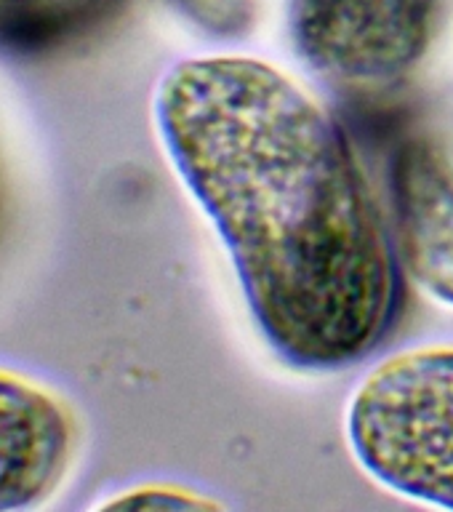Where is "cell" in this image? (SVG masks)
<instances>
[{
  "label": "cell",
  "mask_w": 453,
  "mask_h": 512,
  "mask_svg": "<svg viewBox=\"0 0 453 512\" xmlns=\"http://www.w3.org/2000/svg\"><path fill=\"white\" fill-rule=\"evenodd\" d=\"M152 123L267 347L315 374L368 358L398 318L400 262L339 120L278 64L211 54L160 75Z\"/></svg>",
  "instance_id": "obj_1"
},
{
  "label": "cell",
  "mask_w": 453,
  "mask_h": 512,
  "mask_svg": "<svg viewBox=\"0 0 453 512\" xmlns=\"http://www.w3.org/2000/svg\"><path fill=\"white\" fill-rule=\"evenodd\" d=\"M344 435L376 486L453 510V347H416L371 368L347 400Z\"/></svg>",
  "instance_id": "obj_2"
},
{
  "label": "cell",
  "mask_w": 453,
  "mask_h": 512,
  "mask_svg": "<svg viewBox=\"0 0 453 512\" xmlns=\"http://www.w3.org/2000/svg\"><path fill=\"white\" fill-rule=\"evenodd\" d=\"M435 0H291L296 51L320 75L382 86L430 46Z\"/></svg>",
  "instance_id": "obj_3"
},
{
  "label": "cell",
  "mask_w": 453,
  "mask_h": 512,
  "mask_svg": "<svg viewBox=\"0 0 453 512\" xmlns=\"http://www.w3.org/2000/svg\"><path fill=\"white\" fill-rule=\"evenodd\" d=\"M83 448L86 424L62 387L0 366V512L54 504L75 478Z\"/></svg>",
  "instance_id": "obj_4"
},
{
  "label": "cell",
  "mask_w": 453,
  "mask_h": 512,
  "mask_svg": "<svg viewBox=\"0 0 453 512\" xmlns=\"http://www.w3.org/2000/svg\"><path fill=\"white\" fill-rule=\"evenodd\" d=\"M392 216L416 286L453 307V166L427 139H411L392 160Z\"/></svg>",
  "instance_id": "obj_5"
},
{
  "label": "cell",
  "mask_w": 453,
  "mask_h": 512,
  "mask_svg": "<svg viewBox=\"0 0 453 512\" xmlns=\"http://www.w3.org/2000/svg\"><path fill=\"white\" fill-rule=\"evenodd\" d=\"M222 504L176 483H134L96 499L94 510H219Z\"/></svg>",
  "instance_id": "obj_6"
}]
</instances>
